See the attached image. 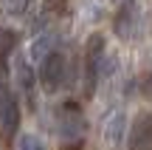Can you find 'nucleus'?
Returning <instances> with one entry per match:
<instances>
[{"label":"nucleus","mask_w":152,"mask_h":150,"mask_svg":"<svg viewBox=\"0 0 152 150\" xmlns=\"http://www.w3.org/2000/svg\"><path fill=\"white\" fill-rule=\"evenodd\" d=\"M54 133L59 150H82L87 142V119L79 102L68 99L54 111Z\"/></svg>","instance_id":"nucleus-1"},{"label":"nucleus","mask_w":152,"mask_h":150,"mask_svg":"<svg viewBox=\"0 0 152 150\" xmlns=\"http://www.w3.org/2000/svg\"><path fill=\"white\" fill-rule=\"evenodd\" d=\"M68 77H71V65H68V57L65 51H51L42 62H39V82L48 94H56V91L65 88Z\"/></svg>","instance_id":"nucleus-2"},{"label":"nucleus","mask_w":152,"mask_h":150,"mask_svg":"<svg viewBox=\"0 0 152 150\" xmlns=\"http://www.w3.org/2000/svg\"><path fill=\"white\" fill-rule=\"evenodd\" d=\"M17 128H20V102L14 88L0 77V139H14Z\"/></svg>","instance_id":"nucleus-3"},{"label":"nucleus","mask_w":152,"mask_h":150,"mask_svg":"<svg viewBox=\"0 0 152 150\" xmlns=\"http://www.w3.org/2000/svg\"><path fill=\"white\" fill-rule=\"evenodd\" d=\"M102 60H104V37L102 34H90L85 43V57H82V65H85V94L93 96L99 82V74H102Z\"/></svg>","instance_id":"nucleus-4"},{"label":"nucleus","mask_w":152,"mask_h":150,"mask_svg":"<svg viewBox=\"0 0 152 150\" xmlns=\"http://www.w3.org/2000/svg\"><path fill=\"white\" fill-rule=\"evenodd\" d=\"M127 147L130 150H152V111L135 113L127 133Z\"/></svg>","instance_id":"nucleus-5"},{"label":"nucleus","mask_w":152,"mask_h":150,"mask_svg":"<svg viewBox=\"0 0 152 150\" xmlns=\"http://www.w3.org/2000/svg\"><path fill=\"white\" fill-rule=\"evenodd\" d=\"M14 79H17V85H20L26 102L34 108V105H37V77H34L31 65H28V57H17V62H14Z\"/></svg>","instance_id":"nucleus-6"},{"label":"nucleus","mask_w":152,"mask_h":150,"mask_svg":"<svg viewBox=\"0 0 152 150\" xmlns=\"http://www.w3.org/2000/svg\"><path fill=\"white\" fill-rule=\"evenodd\" d=\"M113 28L121 40H132L138 34V9L132 3H124L113 17Z\"/></svg>","instance_id":"nucleus-7"},{"label":"nucleus","mask_w":152,"mask_h":150,"mask_svg":"<svg viewBox=\"0 0 152 150\" xmlns=\"http://www.w3.org/2000/svg\"><path fill=\"white\" fill-rule=\"evenodd\" d=\"M17 45H20V34H17L14 28H6V26H0V71L6 68L9 57L17 51Z\"/></svg>","instance_id":"nucleus-8"},{"label":"nucleus","mask_w":152,"mask_h":150,"mask_svg":"<svg viewBox=\"0 0 152 150\" xmlns=\"http://www.w3.org/2000/svg\"><path fill=\"white\" fill-rule=\"evenodd\" d=\"M121 136H124V113H113L104 125V142L110 145V150H118Z\"/></svg>","instance_id":"nucleus-9"},{"label":"nucleus","mask_w":152,"mask_h":150,"mask_svg":"<svg viewBox=\"0 0 152 150\" xmlns=\"http://www.w3.org/2000/svg\"><path fill=\"white\" fill-rule=\"evenodd\" d=\"M17 150H45V145L39 142V136L26 133V136H20V142H17Z\"/></svg>","instance_id":"nucleus-10"}]
</instances>
